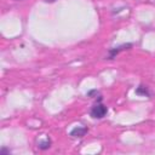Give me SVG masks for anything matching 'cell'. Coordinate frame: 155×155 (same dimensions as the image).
<instances>
[{"label":"cell","mask_w":155,"mask_h":155,"mask_svg":"<svg viewBox=\"0 0 155 155\" xmlns=\"http://www.w3.org/2000/svg\"><path fill=\"white\" fill-rule=\"evenodd\" d=\"M86 96L87 97H97V96H99V91L98 90H90V91H87Z\"/></svg>","instance_id":"8992f818"},{"label":"cell","mask_w":155,"mask_h":155,"mask_svg":"<svg viewBox=\"0 0 155 155\" xmlns=\"http://www.w3.org/2000/svg\"><path fill=\"white\" fill-rule=\"evenodd\" d=\"M51 144H52L51 139H50V138H46L45 140H40L39 144H38V147H39V149H41V150H47V149L51 147Z\"/></svg>","instance_id":"5b68a950"},{"label":"cell","mask_w":155,"mask_h":155,"mask_svg":"<svg viewBox=\"0 0 155 155\" xmlns=\"http://www.w3.org/2000/svg\"><path fill=\"white\" fill-rule=\"evenodd\" d=\"M45 1H46V2H54L56 0H45Z\"/></svg>","instance_id":"ba28073f"},{"label":"cell","mask_w":155,"mask_h":155,"mask_svg":"<svg viewBox=\"0 0 155 155\" xmlns=\"http://www.w3.org/2000/svg\"><path fill=\"white\" fill-rule=\"evenodd\" d=\"M132 47H133L132 42H126V44H121L119 46L111 47V48L108 50V58L107 59H114L119 53H121L124 51H127V50H131Z\"/></svg>","instance_id":"7a4b0ae2"},{"label":"cell","mask_w":155,"mask_h":155,"mask_svg":"<svg viewBox=\"0 0 155 155\" xmlns=\"http://www.w3.org/2000/svg\"><path fill=\"white\" fill-rule=\"evenodd\" d=\"M11 154V150L6 147H2L1 150H0V155H10Z\"/></svg>","instance_id":"52a82bcc"},{"label":"cell","mask_w":155,"mask_h":155,"mask_svg":"<svg viewBox=\"0 0 155 155\" xmlns=\"http://www.w3.org/2000/svg\"><path fill=\"white\" fill-rule=\"evenodd\" d=\"M102 101H103V97L99 94L98 98H97V102L93 104V107L90 110L91 117H93V119H103L108 114V107L104 105L102 103Z\"/></svg>","instance_id":"6da1fadb"},{"label":"cell","mask_w":155,"mask_h":155,"mask_svg":"<svg viewBox=\"0 0 155 155\" xmlns=\"http://www.w3.org/2000/svg\"><path fill=\"white\" fill-rule=\"evenodd\" d=\"M87 132H88V128L87 127H85V126H75L69 132V136L73 137V138H82Z\"/></svg>","instance_id":"3957f363"},{"label":"cell","mask_w":155,"mask_h":155,"mask_svg":"<svg viewBox=\"0 0 155 155\" xmlns=\"http://www.w3.org/2000/svg\"><path fill=\"white\" fill-rule=\"evenodd\" d=\"M136 94H138V96H142V97H151V92H150V90H149V87L147 86V85H139L137 88H136Z\"/></svg>","instance_id":"277c9868"}]
</instances>
